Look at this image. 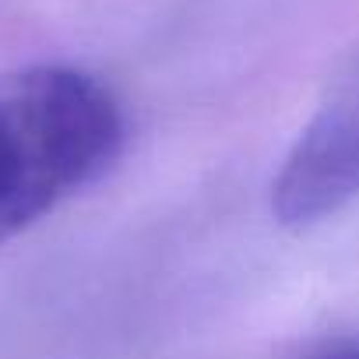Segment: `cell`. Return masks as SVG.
I'll list each match as a JSON object with an SVG mask.
<instances>
[{"label":"cell","instance_id":"obj_1","mask_svg":"<svg viewBox=\"0 0 359 359\" xmlns=\"http://www.w3.org/2000/svg\"><path fill=\"white\" fill-rule=\"evenodd\" d=\"M123 116L85 71L32 64L0 74V243L116 162Z\"/></svg>","mask_w":359,"mask_h":359},{"label":"cell","instance_id":"obj_2","mask_svg":"<svg viewBox=\"0 0 359 359\" xmlns=\"http://www.w3.org/2000/svg\"><path fill=\"white\" fill-rule=\"evenodd\" d=\"M359 198V50L334 74L271 191L282 226L306 229Z\"/></svg>","mask_w":359,"mask_h":359},{"label":"cell","instance_id":"obj_3","mask_svg":"<svg viewBox=\"0 0 359 359\" xmlns=\"http://www.w3.org/2000/svg\"><path fill=\"white\" fill-rule=\"evenodd\" d=\"M310 359H359V334H348V338H338L331 345H324L320 352H313Z\"/></svg>","mask_w":359,"mask_h":359}]
</instances>
